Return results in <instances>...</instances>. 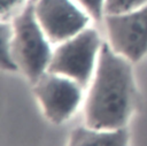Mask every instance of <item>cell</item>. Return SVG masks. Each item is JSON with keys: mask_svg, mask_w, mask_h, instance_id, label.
<instances>
[{"mask_svg": "<svg viewBox=\"0 0 147 146\" xmlns=\"http://www.w3.org/2000/svg\"><path fill=\"white\" fill-rule=\"evenodd\" d=\"M137 103L132 62L103 43L85 99V125L99 130L126 128Z\"/></svg>", "mask_w": 147, "mask_h": 146, "instance_id": "6da1fadb", "label": "cell"}, {"mask_svg": "<svg viewBox=\"0 0 147 146\" xmlns=\"http://www.w3.org/2000/svg\"><path fill=\"white\" fill-rule=\"evenodd\" d=\"M33 2L29 0L10 20L14 62L32 84L48 70L54 51L37 21Z\"/></svg>", "mask_w": 147, "mask_h": 146, "instance_id": "7a4b0ae2", "label": "cell"}, {"mask_svg": "<svg viewBox=\"0 0 147 146\" xmlns=\"http://www.w3.org/2000/svg\"><path fill=\"white\" fill-rule=\"evenodd\" d=\"M102 45L99 32L88 26L54 48L47 71L69 77L86 89L94 76Z\"/></svg>", "mask_w": 147, "mask_h": 146, "instance_id": "3957f363", "label": "cell"}, {"mask_svg": "<svg viewBox=\"0 0 147 146\" xmlns=\"http://www.w3.org/2000/svg\"><path fill=\"white\" fill-rule=\"evenodd\" d=\"M83 91L84 87L76 80L51 71H46L33 83V93L44 115L54 124H62L76 113Z\"/></svg>", "mask_w": 147, "mask_h": 146, "instance_id": "277c9868", "label": "cell"}, {"mask_svg": "<svg viewBox=\"0 0 147 146\" xmlns=\"http://www.w3.org/2000/svg\"><path fill=\"white\" fill-rule=\"evenodd\" d=\"M38 23L53 45H59L90 26L92 17L75 0H34Z\"/></svg>", "mask_w": 147, "mask_h": 146, "instance_id": "5b68a950", "label": "cell"}, {"mask_svg": "<svg viewBox=\"0 0 147 146\" xmlns=\"http://www.w3.org/2000/svg\"><path fill=\"white\" fill-rule=\"evenodd\" d=\"M108 44L132 63L147 55V3L122 14L103 17Z\"/></svg>", "mask_w": 147, "mask_h": 146, "instance_id": "8992f818", "label": "cell"}, {"mask_svg": "<svg viewBox=\"0 0 147 146\" xmlns=\"http://www.w3.org/2000/svg\"><path fill=\"white\" fill-rule=\"evenodd\" d=\"M130 133L126 128L99 130L87 125L72 130L67 146H129Z\"/></svg>", "mask_w": 147, "mask_h": 146, "instance_id": "52a82bcc", "label": "cell"}, {"mask_svg": "<svg viewBox=\"0 0 147 146\" xmlns=\"http://www.w3.org/2000/svg\"><path fill=\"white\" fill-rule=\"evenodd\" d=\"M11 23L9 20H1V68L8 71H17L18 68L11 55Z\"/></svg>", "mask_w": 147, "mask_h": 146, "instance_id": "ba28073f", "label": "cell"}, {"mask_svg": "<svg viewBox=\"0 0 147 146\" xmlns=\"http://www.w3.org/2000/svg\"><path fill=\"white\" fill-rule=\"evenodd\" d=\"M146 3H147V0H106L105 16L130 11Z\"/></svg>", "mask_w": 147, "mask_h": 146, "instance_id": "9c48e42d", "label": "cell"}, {"mask_svg": "<svg viewBox=\"0 0 147 146\" xmlns=\"http://www.w3.org/2000/svg\"><path fill=\"white\" fill-rule=\"evenodd\" d=\"M80 5L94 21H100L105 17L106 0H75Z\"/></svg>", "mask_w": 147, "mask_h": 146, "instance_id": "30bf717a", "label": "cell"}, {"mask_svg": "<svg viewBox=\"0 0 147 146\" xmlns=\"http://www.w3.org/2000/svg\"><path fill=\"white\" fill-rule=\"evenodd\" d=\"M28 2L29 0H1V20L13 17Z\"/></svg>", "mask_w": 147, "mask_h": 146, "instance_id": "8fae6325", "label": "cell"}]
</instances>
